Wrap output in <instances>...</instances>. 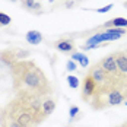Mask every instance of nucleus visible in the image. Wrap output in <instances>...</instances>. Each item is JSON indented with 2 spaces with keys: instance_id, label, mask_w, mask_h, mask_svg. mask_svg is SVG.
I'll return each instance as SVG.
<instances>
[{
  "instance_id": "f257e3e1",
  "label": "nucleus",
  "mask_w": 127,
  "mask_h": 127,
  "mask_svg": "<svg viewBox=\"0 0 127 127\" xmlns=\"http://www.w3.org/2000/svg\"><path fill=\"white\" fill-rule=\"evenodd\" d=\"M10 76L15 95L38 98H48L53 95V86L48 77L32 60H18L10 66Z\"/></svg>"
},
{
  "instance_id": "f03ea898",
  "label": "nucleus",
  "mask_w": 127,
  "mask_h": 127,
  "mask_svg": "<svg viewBox=\"0 0 127 127\" xmlns=\"http://www.w3.org/2000/svg\"><path fill=\"white\" fill-rule=\"evenodd\" d=\"M42 101L44 98L38 96L15 95V98H12L4 108L0 110V114L12 118L25 127H37L44 121L41 113Z\"/></svg>"
},
{
  "instance_id": "7ed1b4c3",
  "label": "nucleus",
  "mask_w": 127,
  "mask_h": 127,
  "mask_svg": "<svg viewBox=\"0 0 127 127\" xmlns=\"http://www.w3.org/2000/svg\"><path fill=\"white\" fill-rule=\"evenodd\" d=\"M124 101H126V96H124V86H123V88H114L104 94H95V96L89 101V105L91 108L99 111L114 105H120Z\"/></svg>"
},
{
  "instance_id": "20e7f679",
  "label": "nucleus",
  "mask_w": 127,
  "mask_h": 127,
  "mask_svg": "<svg viewBox=\"0 0 127 127\" xmlns=\"http://www.w3.org/2000/svg\"><path fill=\"white\" fill-rule=\"evenodd\" d=\"M88 75L92 76V79L95 80L96 83V94H104V92H108L114 88H123L126 83L117 80L114 77H111L104 69L101 67L99 63L92 64V67L88 70Z\"/></svg>"
},
{
  "instance_id": "39448f33",
  "label": "nucleus",
  "mask_w": 127,
  "mask_h": 127,
  "mask_svg": "<svg viewBox=\"0 0 127 127\" xmlns=\"http://www.w3.org/2000/svg\"><path fill=\"white\" fill-rule=\"evenodd\" d=\"M126 34H127V29H124V28H107V29H104L101 32L94 34L91 38H88L86 44L82 45V50L88 51V50H92V48H96V47H99V44H102V42L120 39L121 37H124Z\"/></svg>"
},
{
  "instance_id": "423d86ee",
  "label": "nucleus",
  "mask_w": 127,
  "mask_h": 127,
  "mask_svg": "<svg viewBox=\"0 0 127 127\" xmlns=\"http://www.w3.org/2000/svg\"><path fill=\"white\" fill-rule=\"evenodd\" d=\"M95 94H96V83L92 79V76L86 73V76H85L83 82H82V92H80L82 101L89 104V101L95 96Z\"/></svg>"
},
{
  "instance_id": "0eeeda50",
  "label": "nucleus",
  "mask_w": 127,
  "mask_h": 127,
  "mask_svg": "<svg viewBox=\"0 0 127 127\" xmlns=\"http://www.w3.org/2000/svg\"><path fill=\"white\" fill-rule=\"evenodd\" d=\"M98 63L101 64V67L110 75L111 77H114L117 80H120V82H123L120 76H118V69H117V63H115V59H114V54L111 53V54H108V56H105L104 59H101ZM124 83V82H123Z\"/></svg>"
},
{
  "instance_id": "6e6552de",
  "label": "nucleus",
  "mask_w": 127,
  "mask_h": 127,
  "mask_svg": "<svg viewBox=\"0 0 127 127\" xmlns=\"http://www.w3.org/2000/svg\"><path fill=\"white\" fill-rule=\"evenodd\" d=\"M113 54H114L117 69H118V76L124 83H127V50L115 51Z\"/></svg>"
},
{
  "instance_id": "1a4fd4ad",
  "label": "nucleus",
  "mask_w": 127,
  "mask_h": 127,
  "mask_svg": "<svg viewBox=\"0 0 127 127\" xmlns=\"http://www.w3.org/2000/svg\"><path fill=\"white\" fill-rule=\"evenodd\" d=\"M54 47L59 51H62V53H73L75 47H76V42L72 38H62L59 41H56Z\"/></svg>"
},
{
  "instance_id": "9d476101",
  "label": "nucleus",
  "mask_w": 127,
  "mask_h": 127,
  "mask_svg": "<svg viewBox=\"0 0 127 127\" xmlns=\"http://www.w3.org/2000/svg\"><path fill=\"white\" fill-rule=\"evenodd\" d=\"M56 105H57V102L54 98H44V101H42V105H41V113H42V117H44V120H47L51 114H53V111L56 110Z\"/></svg>"
},
{
  "instance_id": "9b49d317",
  "label": "nucleus",
  "mask_w": 127,
  "mask_h": 127,
  "mask_svg": "<svg viewBox=\"0 0 127 127\" xmlns=\"http://www.w3.org/2000/svg\"><path fill=\"white\" fill-rule=\"evenodd\" d=\"M0 60L3 62V63L6 64V66H13V64L18 62V59H16V56H15V53H13L12 48H7V50H3L0 53Z\"/></svg>"
},
{
  "instance_id": "f8f14e48",
  "label": "nucleus",
  "mask_w": 127,
  "mask_h": 127,
  "mask_svg": "<svg viewBox=\"0 0 127 127\" xmlns=\"http://www.w3.org/2000/svg\"><path fill=\"white\" fill-rule=\"evenodd\" d=\"M26 42L31 44V45H38L42 42V34L39 31H35V29H31L26 32Z\"/></svg>"
},
{
  "instance_id": "ddd939ff",
  "label": "nucleus",
  "mask_w": 127,
  "mask_h": 127,
  "mask_svg": "<svg viewBox=\"0 0 127 127\" xmlns=\"http://www.w3.org/2000/svg\"><path fill=\"white\" fill-rule=\"evenodd\" d=\"M102 28L104 29H107V28H124V29H127V19L126 18H114V19L105 22Z\"/></svg>"
},
{
  "instance_id": "4468645a",
  "label": "nucleus",
  "mask_w": 127,
  "mask_h": 127,
  "mask_svg": "<svg viewBox=\"0 0 127 127\" xmlns=\"http://www.w3.org/2000/svg\"><path fill=\"white\" fill-rule=\"evenodd\" d=\"M21 4H22V7H25L26 10H37L39 12L41 9H42V6H41V3L37 1V0H21Z\"/></svg>"
},
{
  "instance_id": "2eb2a0df",
  "label": "nucleus",
  "mask_w": 127,
  "mask_h": 127,
  "mask_svg": "<svg viewBox=\"0 0 127 127\" xmlns=\"http://www.w3.org/2000/svg\"><path fill=\"white\" fill-rule=\"evenodd\" d=\"M72 60H75L76 63H79L80 67H88L89 66L88 56L83 54V53H73V54H72Z\"/></svg>"
},
{
  "instance_id": "dca6fc26",
  "label": "nucleus",
  "mask_w": 127,
  "mask_h": 127,
  "mask_svg": "<svg viewBox=\"0 0 127 127\" xmlns=\"http://www.w3.org/2000/svg\"><path fill=\"white\" fill-rule=\"evenodd\" d=\"M0 124H1V127H25L22 124H19L18 121H15V120L9 118V117H4L1 114H0Z\"/></svg>"
},
{
  "instance_id": "f3484780",
  "label": "nucleus",
  "mask_w": 127,
  "mask_h": 127,
  "mask_svg": "<svg viewBox=\"0 0 127 127\" xmlns=\"http://www.w3.org/2000/svg\"><path fill=\"white\" fill-rule=\"evenodd\" d=\"M12 50L18 60H26V57L29 56V51H26V50H21V48H12Z\"/></svg>"
},
{
  "instance_id": "a211bd4d",
  "label": "nucleus",
  "mask_w": 127,
  "mask_h": 127,
  "mask_svg": "<svg viewBox=\"0 0 127 127\" xmlns=\"http://www.w3.org/2000/svg\"><path fill=\"white\" fill-rule=\"evenodd\" d=\"M67 83H69V86H70L72 89H76V88H79V85H80L79 79H77L76 76H73V75L67 76Z\"/></svg>"
},
{
  "instance_id": "6ab92c4d",
  "label": "nucleus",
  "mask_w": 127,
  "mask_h": 127,
  "mask_svg": "<svg viewBox=\"0 0 127 127\" xmlns=\"http://www.w3.org/2000/svg\"><path fill=\"white\" fill-rule=\"evenodd\" d=\"M10 22H12L10 16H7L6 13H3V12H0V26H6V25H9Z\"/></svg>"
},
{
  "instance_id": "aec40b11",
  "label": "nucleus",
  "mask_w": 127,
  "mask_h": 127,
  "mask_svg": "<svg viewBox=\"0 0 127 127\" xmlns=\"http://www.w3.org/2000/svg\"><path fill=\"white\" fill-rule=\"evenodd\" d=\"M66 66H67V70H69V72H73V70H76V62H75V60H72V59H70V60H67V64H66Z\"/></svg>"
},
{
  "instance_id": "412c9836",
  "label": "nucleus",
  "mask_w": 127,
  "mask_h": 127,
  "mask_svg": "<svg viewBox=\"0 0 127 127\" xmlns=\"http://www.w3.org/2000/svg\"><path fill=\"white\" fill-rule=\"evenodd\" d=\"M113 6H114V4H111V3H110V4H107V6H104V7L96 9V12H98V13H107V12H110V10L113 9Z\"/></svg>"
},
{
  "instance_id": "4be33fe9",
  "label": "nucleus",
  "mask_w": 127,
  "mask_h": 127,
  "mask_svg": "<svg viewBox=\"0 0 127 127\" xmlns=\"http://www.w3.org/2000/svg\"><path fill=\"white\" fill-rule=\"evenodd\" d=\"M79 111H80V110H79L77 107H72V108L69 110V115H70V118H75V117L79 114Z\"/></svg>"
},
{
  "instance_id": "5701e85b",
  "label": "nucleus",
  "mask_w": 127,
  "mask_h": 127,
  "mask_svg": "<svg viewBox=\"0 0 127 127\" xmlns=\"http://www.w3.org/2000/svg\"><path fill=\"white\" fill-rule=\"evenodd\" d=\"M124 96H126V101H127V83L124 85Z\"/></svg>"
},
{
  "instance_id": "b1692460",
  "label": "nucleus",
  "mask_w": 127,
  "mask_h": 127,
  "mask_svg": "<svg viewBox=\"0 0 127 127\" xmlns=\"http://www.w3.org/2000/svg\"><path fill=\"white\" fill-rule=\"evenodd\" d=\"M121 127H127V121H126V123H124V124H123Z\"/></svg>"
},
{
  "instance_id": "393cba45",
  "label": "nucleus",
  "mask_w": 127,
  "mask_h": 127,
  "mask_svg": "<svg viewBox=\"0 0 127 127\" xmlns=\"http://www.w3.org/2000/svg\"><path fill=\"white\" fill-rule=\"evenodd\" d=\"M124 7H127V1H126V3H124Z\"/></svg>"
},
{
  "instance_id": "a878e982",
  "label": "nucleus",
  "mask_w": 127,
  "mask_h": 127,
  "mask_svg": "<svg viewBox=\"0 0 127 127\" xmlns=\"http://www.w3.org/2000/svg\"><path fill=\"white\" fill-rule=\"evenodd\" d=\"M124 105H127V101H124Z\"/></svg>"
},
{
  "instance_id": "bb28decb",
  "label": "nucleus",
  "mask_w": 127,
  "mask_h": 127,
  "mask_svg": "<svg viewBox=\"0 0 127 127\" xmlns=\"http://www.w3.org/2000/svg\"><path fill=\"white\" fill-rule=\"evenodd\" d=\"M50 1H51V3H53V1H56V0H50Z\"/></svg>"
}]
</instances>
